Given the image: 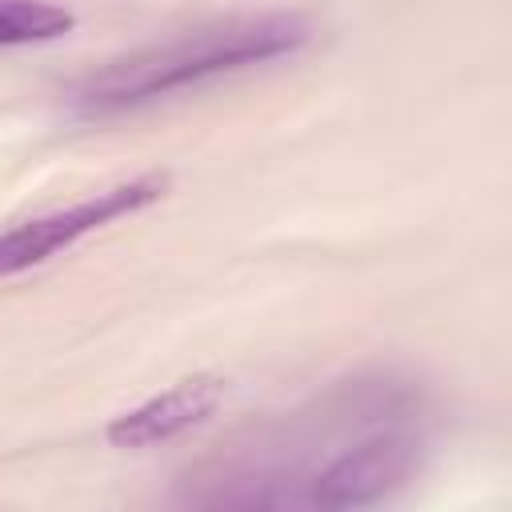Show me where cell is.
<instances>
[{"label": "cell", "instance_id": "3", "mask_svg": "<svg viewBox=\"0 0 512 512\" xmlns=\"http://www.w3.org/2000/svg\"><path fill=\"white\" fill-rule=\"evenodd\" d=\"M164 192H168V176L148 172V176L124 180L116 188L92 192V196H84L68 208H56V212H44V216H32V220H20V224L4 228L0 232V280L16 276V272H28V268L44 264L48 256H56L60 248H72L80 236L156 204Z\"/></svg>", "mask_w": 512, "mask_h": 512}, {"label": "cell", "instance_id": "1", "mask_svg": "<svg viewBox=\"0 0 512 512\" xmlns=\"http://www.w3.org/2000/svg\"><path fill=\"white\" fill-rule=\"evenodd\" d=\"M424 452L420 400L400 380H352L304 416V448L220 484L200 504L240 508H368L416 476Z\"/></svg>", "mask_w": 512, "mask_h": 512}, {"label": "cell", "instance_id": "2", "mask_svg": "<svg viewBox=\"0 0 512 512\" xmlns=\"http://www.w3.org/2000/svg\"><path fill=\"white\" fill-rule=\"evenodd\" d=\"M312 40V28L296 12H256L228 16L184 36L148 44L120 60H108L72 92V112L80 120H108L132 108H144L188 84H204L224 72L268 64L292 56Z\"/></svg>", "mask_w": 512, "mask_h": 512}, {"label": "cell", "instance_id": "4", "mask_svg": "<svg viewBox=\"0 0 512 512\" xmlns=\"http://www.w3.org/2000/svg\"><path fill=\"white\" fill-rule=\"evenodd\" d=\"M220 396H224V380L220 376H188V380L172 384L168 392L144 400L140 408L120 412L104 428V436L116 448H152V444H164V440L196 428L200 420H208L216 412Z\"/></svg>", "mask_w": 512, "mask_h": 512}, {"label": "cell", "instance_id": "5", "mask_svg": "<svg viewBox=\"0 0 512 512\" xmlns=\"http://www.w3.org/2000/svg\"><path fill=\"white\" fill-rule=\"evenodd\" d=\"M76 16L52 0H0V48L68 36Z\"/></svg>", "mask_w": 512, "mask_h": 512}]
</instances>
